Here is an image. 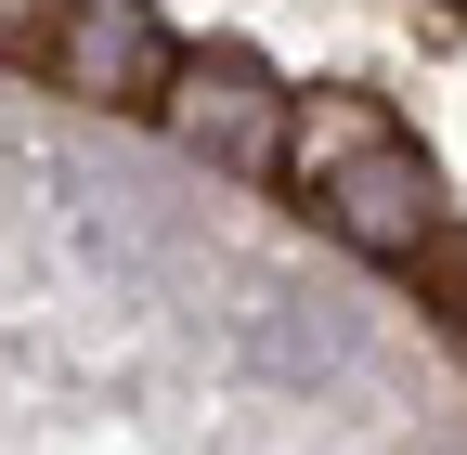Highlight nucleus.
<instances>
[{"label":"nucleus","instance_id":"obj_6","mask_svg":"<svg viewBox=\"0 0 467 455\" xmlns=\"http://www.w3.org/2000/svg\"><path fill=\"white\" fill-rule=\"evenodd\" d=\"M429 455H467V442H429Z\"/></svg>","mask_w":467,"mask_h":455},{"label":"nucleus","instance_id":"obj_1","mask_svg":"<svg viewBox=\"0 0 467 455\" xmlns=\"http://www.w3.org/2000/svg\"><path fill=\"white\" fill-rule=\"evenodd\" d=\"M299 196L325 208V235L364 248V260H429L441 248V169L416 156V131H364L350 156H325Z\"/></svg>","mask_w":467,"mask_h":455},{"label":"nucleus","instance_id":"obj_2","mask_svg":"<svg viewBox=\"0 0 467 455\" xmlns=\"http://www.w3.org/2000/svg\"><path fill=\"white\" fill-rule=\"evenodd\" d=\"M156 131L182 143V156H208V169H234V183H260V169L285 156V79L260 66V52L208 39V52H182V66H169Z\"/></svg>","mask_w":467,"mask_h":455},{"label":"nucleus","instance_id":"obj_5","mask_svg":"<svg viewBox=\"0 0 467 455\" xmlns=\"http://www.w3.org/2000/svg\"><path fill=\"white\" fill-rule=\"evenodd\" d=\"M52 14H66V0H0V52H26V66H39V39H52Z\"/></svg>","mask_w":467,"mask_h":455},{"label":"nucleus","instance_id":"obj_3","mask_svg":"<svg viewBox=\"0 0 467 455\" xmlns=\"http://www.w3.org/2000/svg\"><path fill=\"white\" fill-rule=\"evenodd\" d=\"M169 66H182V39L156 26V0H66L39 39V79L66 104H104V118H156Z\"/></svg>","mask_w":467,"mask_h":455},{"label":"nucleus","instance_id":"obj_4","mask_svg":"<svg viewBox=\"0 0 467 455\" xmlns=\"http://www.w3.org/2000/svg\"><path fill=\"white\" fill-rule=\"evenodd\" d=\"M429 300H441V325L467 338V221H441V248H429Z\"/></svg>","mask_w":467,"mask_h":455}]
</instances>
